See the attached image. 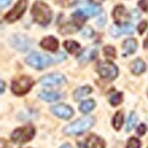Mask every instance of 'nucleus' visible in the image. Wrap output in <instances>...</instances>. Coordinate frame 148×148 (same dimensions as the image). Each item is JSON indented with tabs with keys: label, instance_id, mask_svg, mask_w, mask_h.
Here are the masks:
<instances>
[{
	"label": "nucleus",
	"instance_id": "1",
	"mask_svg": "<svg viewBox=\"0 0 148 148\" xmlns=\"http://www.w3.org/2000/svg\"><path fill=\"white\" fill-rule=\"evenodd\" d=\"M31 14L32 17L34 19V22H37L40 25H48L51 18H53V12L50 9V7L42 2V1H36L31 8Z\"/></svg>",
	"mask_w": 148,
	"mask_h": 148
},
{
	"label": "nucleus",
	"instance_id": "2",
	"mask_svg": "<svg viewBox=\"0 0 148 148\" xmlns=\"http://www.w3.org/2000/svg\"><path fill=\"white\" fill-rule=\"evenodd\" d=\"M95 122H96V120H95L93 116H86V117L76 120V121H74L73 123L66 125L63 130V132L65 134H71V136L82 134L83 132H86L90 128H92Z\"/></svg>",
	"mask_w": 148,
	"mask_h": 148
},
{
	"label": "nucleus",
	"instance_id": "3",
	"mask_svg": "<svg viewBox=\"0 0 148 148\" xmlns=\"http://www.w3.org/2000/svg\"><path fill=\"white\" fill-rule=\"evenodd\" d=\"M25 62L31 66L34 67L36 70H43L47 66L51 65L54 63V58L50 56L46 55V54H41V53H32L26 57Z\"/></svg>",
	"mask_w": 148,
	"mask_h": 148
},
{
	"label": "nucleus",
	"instance_id": "4",
	"mask_svg": "<svg viewBox=\"0 0 148 148\" xmlns=\"http://www.w3.org/2000/svg\"><path fill=\"white\" fill-rule=\"evenodd\" d=\"M33 84H34V81L30 76H26V75L19 76L12 81V91L16 96H23L31 90Z\"/></svg>",
	"mask_w": 148,
	"mask_h": 148
},
{
	"label": "nucleus",
	"instance_id": "5",
	"mask_svg": "<svg viewBox=\"0 0 148 148\" xmlns=\"http://www.w3.org/2000/svg\"><path fill=\"white\" fill-rule=\"evenodd\" d=\"M97 72L100 75L101 79L107 80V81H113L119 75V69L112 62L103 60V62H99L98 63V65H97Z\"/></svg>",
	"mask_w": 148,
	"mask_h": 148
},
{
	"label": "nucleus",
	"instance_id": "6",
	"mask_svg": "<svg viewBox=\"0 0 148 148\" xmlns=\"http://www.w3.org/2000/svg\"><path fill=\"white\" fill-rule=\"evenodd\" d=\"M34 137V128L32 125H25L16 129L12 134V140L16 144H25L32 140Z\"/></svg>",
	"mask_w": 148,
	"mask_h": 148
},
{
	"label": "nucleus",
	"instance_id": "7",
	"mask_svg": "<svg viewBox=\"0 0 148 148\" xmlns=\"http://www.w3.org/2000/svg\"><path fill=\"white\" fill-rule=\"evenodd\" d=\"M27 7V0H18L15 6L5 15V21L8 23H14L17 19H19L22 17V15L25 13Z\"/></svg>",
	"mask_w": 148,
	"mask_h": 148
},
{
	"label": "nucleus",
	"instance_id": "8",
	"mask_svg": "<svg viewBox=\"0 0 148 148\" xmlns=\"http://www.w3.org/2000/svg\"><path fill=\"white\" fill-rule=\"evenodd\" d=\"M76 8L79 12L84 14L87 17L97 16L103 12L101 6L96 3V2H92V1H81L76 5Z\"/></svg>",
	"mask_w": 148,
	"mask_h": 148
},
{
	"label": "nucleus",
	"instance_id": "9",
	"mask_svg": "<svg viewBox=\"0 0 148 148\" xmlns=\"http://www.w3.org/2000/svg\"><path fill=\"white\" fill-rule=\"evenodd\" d=\"M40 83L45 87H59L66 83V77L60 73L47 74L40 79Z\"/></svg>",
	"mask_w": 148,
	"mask_h": 148
},
{
	"label": "nucleus",
	"instance_id": "10",
	"mask_svg": "<svg viewBox=\"0 0 148 148\" xmlns=\"http://www.w3.org/2000/svg\"><path fill=\"white\" fill-rule=\"evenodd\" d=\"M98 56V48L96 46H90V47H87L80 55L77 57V60H79V64L80 65H86L88 64L89 62L93 60L95 58H97Z\"/></svg>",
	"mask_w": 148,
	"mask_h": 148
},
{
	"label": "nucleus",
	"instance_id": "11",
	"mask_svg": "<svg viewBox=\"0 0 148 148\" xmlns=\"http://www.w3.org/2000/svg\"><path fill=\"white\" fill-rule=\"evenodd\" d=\"M51 112L55 114L56 116H58L60 119H64V120L71 119L74 114L73 108L70 107L69 105H65V104H58L56 106H53Z\"/></svg>",
	"mask_w": 148,
	"mask_h": 148
},
{
	"label": "nucleus",
	"instance_id": "12",
	"mask_svg": "<svg viewBox=\"0 0 148 148\" xmlns=\"http://www.w3.org/2000/svg\"><path fill=\"white\" fill-rule=\"evenodd\" d=\"M10 42H12V46L14 48H16L17 50H19V51H26L30 48V45H31V42L27 39V37H25L23 34L14 36V37L12 38Z\"/></svg>",
	"mask_w": 148,
	"mask_h": 148
},
{
	"label": "nucleus",
	"instance_id": "13",
	"mask_svg": "<svg viewBox=\"0 0 148 148\" xmlns=\"http://www.w3.org/2000/svg\"><path fill=\"white\" fill-rule=\"evenodd\" d=\"M113 18L115 21V23L117 24V26H122L125 24L124 22L128 18V14H127V9L124 8V6L117 5L113 9Z\"/></svg>",
	"mask_w": 148,
	"mask_h": 148
},
{
	"label": "nucleus",
	"instance_id": "14",
	"mask_svg": "<svg viewBox=\"0 0 148 148\" xmlns=\"http://www.w3.org/2000/svg\"><path fill=\"white\" fill-rule=\"evenodd\" d=\"M40 46L48 50V51H51V53H55L57 51L58 47H59V43H58V40L55 37H46L42 39V41L40 42Z\"/></svg>",
	"mask_w": 148,
	"mask_h": 148
},
{
	"label": "nucleus",
	"instance_id": "15",
	"mask_svg": "<svg viewBox=\"0 0 148 148\" xmlns=\"http://www.w3.org/2000/svg\"><path fill=\"white\" fill-rule=\"evenodd\" d=\"M87 147L88 148H105V141L96 136V134H90L87 138Z\"/></svg>",
	"mask_w": 148,
	"mask_h": 148
},
{
	"label": "nucleus",
	"instance_id": "16",
	"mask_svg": "<svg viewBox=\"0 0 148 148\" xmlns=\"http://www.w3.org/2000/svg\"><path fill=\"white\" fill-rule=\"evenodd\" d=\"M146 63L140 59V58H137L132 64H131V72L134 74V75H140L146 71Z\"/></svg>",
	"mask_w": 148,
	"mask_h": 148
},
{
	"label": "nucleus",
	"instance_id": "17",
	"mask_svg": "<svg viewBox=\"0 0 148 148\" xmlns=\"http://www.w3.org/2000/svg\"><path fill=\"white\" fill-rule=\"evenodd\" d=\"M39 97L46 101H49V103H53L56 100H59L63 98V93L60 92H56V91H42L40 92Z\"/></svg>",
	"mask_w": 148,
	"mask_h": 148
},
{
	"label": "nucleus",
	"instance_id": "18",
	"mask_svg": "<svg viewBox=\"0 0 148 148\" xmlns=\"http://www.w3.org/2000/svg\"><path fill=\"white\" fill-rule=\"evenodd\" d=\"M122 47L124 49V54L123 55H131V54L136 53V50H137V47H138L137 40L136 39H127L123 42Z\"/></svg>",
	"mask_w": 148,
	"mask_h": 148
},
{
	"label": "nucleus",
	"instance_id": "19",
	"mask_svg": "<svg viewBox=\"0 0 148 148\" xmlns=\"http://www.w3.org/2000/svg\"><path fill=\"white\" fill-rule=\"evenodd\" d=\"M91 92H92L91 87H89V86H84V87L77 88V89L73 92V97L75 100H80V99L84 98L86 96H88L89 93H91Z\"/></svg>",
	"mask_w": 148,
	"mask_h": 148
},
{
	"label": "nucleus",
	"instance_id": "20",
	"mask_svg": "<svg viewBox=\"0 0 148 148\" xmlns=\"http://www.w3.org/2000/svg\"><path fill=\"white\" fill-rule=\"evenodd\" d=\"M71 22L73 23L74 25L77 27V29H80L83 24H84V22H86V19H87V16L84 15V14H82L81 12H75L72 14V17H71Z\"/></svg>",
	"mask_w": 148,
	"mask_h": 148
},
{
	"label": "nucleus",
	"instance_id": "21",
	"mask_svg": "<svg viewBox=\"0 0 148 148\" xmlns=\"http://www.w3.org/2000/svg\"><path fill=\"white\" fill-rule=\"evenodd\" d=\"M123 121H124V115H123V112L119 111L115 113L114 117H113V128L115 130H119L122 128V124H123Z\"/></svg>",
	"mask_w": 148,
	"mask_h": 148
},
{
	"label": "nucleus",
	"instance_id": "22",
	"mask_svg": "<svg viewBox=\"0 0 148 148\" xmlns=\"http://www.w3.org/2000/svg\"><path fill=\"white\" fill-rule=\"evenodd\" d=\"M95 106H96L95 100L88 99V100H84V101L81 103V105H80V111L82 112L83 114H88L89 112H91L93 108H95Z\"/></svg>",
	"mask_w": 148,
	"mask_h": 148
},
{
	"label": "nucleus",
	"instance_id": "23",
	"mask_svg": "<svg viewBox=\"0 0 148 148\" xmlns=\"http://www.w3.org/2000/svg\"><path fill=\"white\" fill-rule=\"evenodd\" d=\"M64 47H65V49L70 54H74V53H76L80 49V45L76 41H74V40H67V41H65L64 42Z\"/></svg>",
	"mask_w": 148,
	"mask_h": 148
},
{
	"label": "nucleus",
	"instance_id": "24",
	"mask_svg": "<svg viewBox=\"0 0 148 148\" xmlns=\"http://www.w3.org/2000/svg\"><path fill=\"white\" fill-rule=\"evenodd\" d=\"M122 100H123V93L122 92H116L114 93V95H112L111 97H110V103H111V105H113V106L120 105L122 103Z\"/></svg>",
	"mask_w": 148,
	"mask_h": 148
},
{
	"label": "nucleus",
	"instance_id": "25",
	"mask_svg": "<svg viewBox=\"0 0 148 148\" xmlns=\"http://www.w3.org/2000/svg\"><path fill=\"white\" fill-rule=\"evenodd\" d=\"M120 29V33L121 34H132L133 33V25L131 23H125L124 25H122Z\"/></svg>",
	"mask_w": 148,
	"mask_h": 148
},
{
	"label": "nucleus",
	"instance_id": "26",
	"mask_svg": "<svg viewBox=\"0 0 148 148\" xmlns=\"http://www.w3.org/2000/svg\"><path fill=\"white\" fill-rule=\"evenodd\" d=\"M104 55L106 56L107 58H115L116 57V50H115V48L114 47H112V46H106L105 48H104Z\"/></svg>",
	"mask_w": 148,
	"mask_h": 148
},
{
	"label": "nucleus",
	"instance_id": "27",
	"mask_svg": "<svg viewBox=\"0 0 148 148\" xmlns=\"http://www.w3.org/2000/svg\"><path fill=\"white\" fill-rule=\"evenodd\" d=\"M136 122H137V115H136L134 113H131L129 120H128V124H127V131H128V132H130L131 130L133 129Z\"/></svg>",
	"mask_w": 148,
	"mask_h": 148
},
{
	"label": "nucleus",
	"instance_id": "28",
	"mask_svg": "<svg viewBox=\"0 0 148 148\" xmlns=\"http://www.w3.org/2000/svg\"><path fill=\"white\" fill-rule=\"evenodd\" d=\"M127 148H140V141L137 138H130L128 144H127Z\"/></svg>",
	"mask_w": 148,
	"mask_h": 148
},
{
	"label": "nucleus",
	"instance_id": "29",
	"mask_svg": "<svg viewBox=\"0 0 148 148\" xmlns=\"http://www.w3.org/2000/svg\"><path fill=\"white\" fill-rule=\"evenodd\" d=\"M147 21H143V22H140V24L138 25V33L139 34H143L145 31H146V29H147Z\"/></svg>",
	"mask_w": 148,
	"mask_h": 148
},
{
	"label": "nucleus",
	"instance_id": "30",
	"mask_svg": "<svg viewBox=\"0 0 148 148\" xmlns=\"http://www.w3.org/2000/svg\"><path fill=\"white\" fill-rule=\"evenodd\" d=\"M146 131H147V127H146V124H140L139 127H138V129H137V133L139 134V136H144L145 133H146Z\"/></svg>",
	"mask_w": 148,
	"mask_h": 148
},
{
	"label": "nucleus",
	"instance_id": "31",
	"mask_svg": "<svg viewBox=\"0 0 148 148\" xmlns=\"http://www.w3.org/2000/svg\"><path fill=\"white\" fill-rule=\"evenodd\" d=\"M138 5H139V7L143 9V12H148V1L147 0H139Z\"/></svg>",
	"mask_w": 148,
	"mask_h": 148
},
{
	"label": "nucleus",
	"instance_id": "32",
	"mask_svg": "<svg viewBox=\"0 0 148 148\" xmlns=\"http://www.w3.org/2000/svg\"><path fill=\"white\" fill-rule=\"evenodd\" d=\"M12 2V0H1V8H5L6 6H8Z\"/></svg>",
	"mask_w": 148,
	"mask_h": 148
},
{
	"label": "nucleus",
	"instance_id": "33",
	"mask_svg": "<svg viewBox=\"0 0 148 148\" xmlns=\"http://www.w3.org/2000/svg\"><path fill=\"white\" fill-rule=\"evenodd\" d=\"M3 91H5V82L1 81V93H3Z\"/></svg>",
	"mask_w": 148,
	"mask_h": 148
},
{
	"label": "nucleus",
	"instance_id": "34",
	"mask_svg": "<svg viewBox=\"0 0 148 148\" xmlns=\"http://www.w3.org/2000/svg\"><path fill=\"white\" fill-rule=\"evenodd\" d=\"M144 47H145L146 49H148V37L146 38V40H145V42H144Z\"/></svg>",
	"mask_w": 148,
	"mask_h": 148
},
{
	"label": "nucleus",
	"instance_id": "35",
	"mask_svg": "<svg viewBox=\"0 0 148 148\" xmlns=\"http://www.w3.org/2000/svg\"><path fill=\"white\" fill-rule=\"evenodd\" d=\"M60 148H72V147H71L69 144H65V145H63V146H62Z\"/></svg>",
	"mask_w": 148,
	"mask_h": 148
},
{
	"label": "nucleus",
	"instance_id": "36",
	"mask_svg": "<svg viewBox=\"0 0 148 148\" xmlns=\"http://www.w3.org/2000/svg\"><path fill=\"white\" fill-rule=\"evenodd\" d=\"M92 1H96V2H97V1H103V0H92Z\"/></svg>",
	"mask_w": 148,
	"mask_h": 148
},
{
	"label": "nucleus",
	"instance_id": "37",
	"mask_svg": "<svg viewBox=\"0 0 148 148\" xmlns=\"http://www.w3.org/2000/svg\"><path fill=\"white\" fill-rule=\"evenodd\" d=\"M79 148H83V147H82V146H80V147H79Z\"/></svg>",
	"mask_w": 148,
	"mask_h": 148
}]
</instances>
